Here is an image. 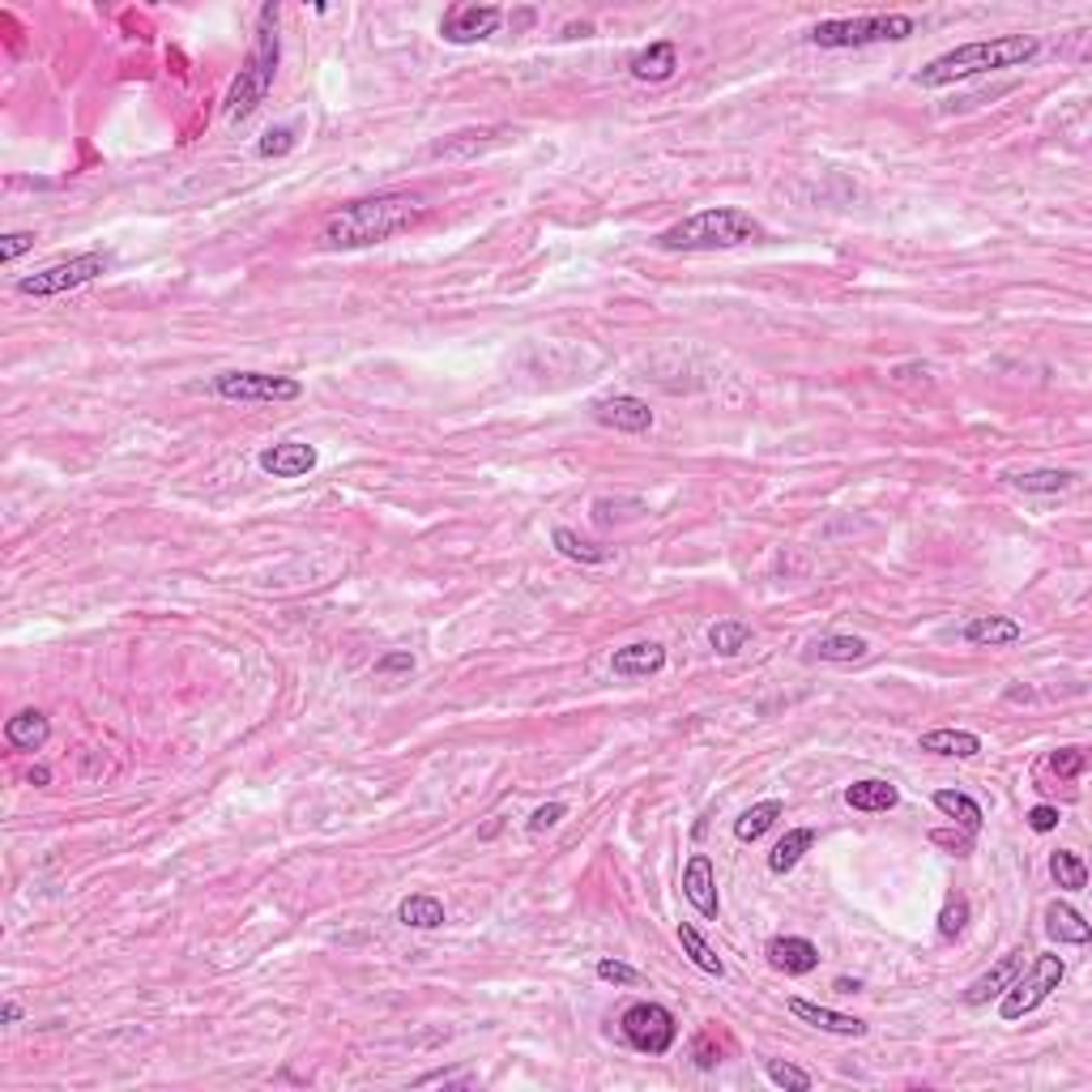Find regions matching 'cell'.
I'll return each mask as SVG.
<instances>
[{"mask_svg":"<svg viewBox=\"0 0 1092 1092\" xmlns=\"http://www.w3.org/2000/svg\"><path fill=\"white\" fill-rule=\"evenodd\" d=\"M602 982H611V986H636L641 982V973L632 969V965H624V960H598V969H594Z\"/></svg>","mask_w":1092,"mask_h":1092,"instance_id":"74e56055","label":"cell"},{"mask_svg":"<svg viewBox=\"0 0 1092 1092\" xmlns=\"http://www.w3.org/2000/svg\"><path fill=\"white\" fill-rule=\"evenodd\" d=\"M764 956H768L772 969H781V973H789V978H806V973L819 969V948H815L811 939H802V935H776V939H768Z\"/></svg>","mask_w":1092,"mask_h":1092,"instance_id":"5bb4252c","label":"cell"},{"mask_svg":"<svg viewBox=\"0 0 1092 1092\" xmlns=\"http://www.w3.org/2000/svg\"><path fill=\"white\" fill-rule=\"evenodd\" d=\"M111 270V257L107 252H81V257H68L60 265H47L30 278L17 282V295H34V299H47V295H64V291H77L86 282H94L98 274Z\"/></svg>","mask_w":1092,"mask_h":1092,"instance_id":"ba28073f","label":"cell"},{"mask_svg":"<svg viewBox=\"0 0 1092 1092\" xmlns=\"http://www.w3.org/2000/svg\"><path fill=\"white\" fill-rule=\"evenodd\" d=\"M935 806H939L948 819H956L965 832H982V819H986V815H982V806H978L969 794H960V789H939V794H935Z\"/></svg>","mask_w":1092,"mask_h":1092,"instance_id":"83f0119b","label":"cell"},{"mask_svg":"<svg viewBox=\"0 0 1092 1092\" xmlns=\"http://www.w3.org/2000/svg\"><path fill=\"white\" fill-rule=\"evenodd\" d=\"M764 1076H768L776 1089H789V1092L811 1089V1076H806L802 1067H794V1063H781V1059H768V1063H764Z\"/></svg>","mask_w":1092,"mask_h":1092,"instance_id":"836d02e7","label":"cell"},{"mask_svg":"<svg viewBox=\"0 0 1092 1092\" xmlns=\"http://www.w3.org/2000/svg\"><path fill=\"white\" fill-rule=\"evenodd\" d=\"M811 845H815V828H789V832L772 845V853H768V871H772V875L794 871V866L802 862V853H811Z\"/></svg>","mask_w":1092,"mask_h":1092,"instance_id":"cb8c5ba5","label":"cell"},{"mask_svg":"<svg viewBox=\"0 0 1092 1092\" xmlns=\"http://www.w3.org/2000/svg\"><path fill=\"white\" fill-rule=\"evenodd\" d=\"M751 240H764V227L747 210L713 205V210H701V214L666 227L658 235V248L662 252H722V248H738Z\"/></svg>","mask_w":1092,"mask_h":1092,"instance_id":"3957f363","label":"cell"},{"mask_svg":"<svg viewBox=\"0 0 1092 1092\" xmlns=\"http://www.w3.org/2000/svg\"><path fill=\"white\" fill-rule=\"evenodd\" d=\"M628 68H632L636 81H666V77H675V68H679V47H675L671 39H658V43H649L645 51H636Z\"/></svg>","mask_w":1092,"mask_h":1092,"instance_id":"d6986e66","label":"cell"},{"mask_svg":"<svg viewBox=\"0 0 1092 1092\" xmlns=\"http://www.w3.org/2000/svg\"><path fill=\"white\" fill-rule=\"evenodd\" d=\"M965 641L978 645V649H1003V645L1025 641V628L1008 615H978V619L965 624Z\"/></svg>","mask_w":1092,"mask_h":1092,"instance_id":"ac0fdd59","label":"cell"},{"mask_svg":"<svg viewBox=\"0 0 1092 1092\" xmlns=\"http://www.w3.org/2000/svg\"><path fill=\"white\" fill-rule=\"evenodd\" d=\"M47 738H51V722L39 709H21V713H13L4 722V742L13 751H43Z\"/></svg>","mask_w":1092,"mask_h":1092,"instance_id":"ffe728a7","label":"cell"},{"mask_svg":"<svg viewBox=\"0 0 1092 1092\" xmlns=\"http://www.w3.org/2000/svg\"><path fill=\"white\" fill-rule=\"evenodd\" d=\"M1063 978H1067V965H1063V956H1037L1033 960V969H1029V978H1016L999 999V1016L1012 1025V1020H1025L1029 1012H1037L1059 986H1063Z\"/></svg>","mask_w":1092,"mask_h":1092,"instance_id":"8992f818","label":"cell"},{"mask_svg":"<svg viewBox=\"0 0 1092 1092\" xmlns=\"http://www.w3.org/2000/svg\"><path fill=\"white\" fill-rule=\"evenodd\" d=\"M866 641L862 636H849V632H832V636H819L815 645H811V658L815 662H862L866 658Z\"/></svg>","mask_w":1092,"mask_h":1092,"instance_id":"d4e9b609","label":"cell"},{"mask_svg":"<svg viewBox=\"0 0 1092 1092\" xmlns=\"http://www.w3.org/2000/svg\"><path fill=\"white\" fill-rule=\"evenodd\" d=\"M969 926V901L965 896H952L939 913V939H956L960 930Z\"/></svg>","mask_w":1092,"mask_h":1092,"instance_id":"e575fe53","label":"cell"},{"mask_svg":"<svg viewBox=\"0 0 1092 1092\" xmlns=\"http://www.w3.org/2000/svg\"><path fill=\"white\" fill-rule=\"evenodd\" d=\"M1008 482L1029 495H1059L1076 482V474L1072 470H1029V474H1008Z\"/></svg>","mask_w":1092,"mask_h":1092,"instance_id":"f546056e","label":"cell"},{"mask_svg":"<svg viewBox=\"0 0 1092 1092\" xmlns=\"http://www.w3.org/2000/svg\"><path fill=\"white\" fill-rule=\"evenodd\" d=\"M427 218V201L418 193H375L364 201L342 205L325 218L321 244L325 248H371L401 231H414Z\"/></svg>","mask_w":1092,"mask_h":1092,"instance_id":"6da1fadb","label":"cell"},{"mask_svg":"<svg viewBox=\"0 0 1092 1092\" xmlns=\"http://www.w3.org/2000/svg\"><path fill=\"white\" fill-rule=\"evenodd\" d=\"M47 781H51V768L34 764V768H30V785H47Z\"/></svg>","mask_w":1092,"mask_h":1092,"instance_id":"7dc6e473","label":"cell"},{"mask_svg":"<svg viewBox=\"0 0 1092 1092\" xmlns=\"http://www.w3.org/2000/svg\"><path fill=\"white\" fill-rule=\"evenodd\" d=\"M317 448L312 444H304V440H282V444H270L261 457H257V465L270 474V478H304V474H312L317 470Z\"/></svg>","mask_w":1092,"mask_h":1092,"instance_id":"7c38bea8","label":"cell"},{"mask_svg":"<svg viewBox=\"0 0 1092 1092\" xmlns=\"http://www.w3.org/2000/svg\"><path fill=\"white\" fill-rule=\"evenodd\" d=\"M1046 935L1055 939V943H1089L1092 939V926L1085 922V913L1080 909H1072L1067 901H1055L1050 909H1046Z\"/></svg>","mask_w":1092,"mask_h":1092,"instance_id":"7402d4cb","label":"cell"},{"mask_svg":"<svg viewBox=\"0 0 1092 1092\" xmlns=\"http://www.w3.org/2000/svg\"><path fill=\"white\" fill-rule=\"evenodd\" d=\"M845 802H849L853 811L875 815V811H892V806L901 802V789H896L892 781H883V776H866V781H853V785L845 789Z\"/></svg>","mask_w":1092,"mask_h":1092,"instance_id":"44dd1931","label":"cell"},{"mask_svg":"<svg viewBox=\"0 0 1092 1092\" xmlns=\"http://www.w3.org/2000/svg\"><path fill=\"white\" fill-rule=\"evenodd\" d=\"M214 393L227 401H295L304 384L295 375H265V371H222Z\"/></svg>","mask_w":1092,"mask_h":1092,"instance_id":"9c48e42d","label":"cell"},{"mask_svg":"<svg viewBox=\"0 0 1092 1092\" xmlns=\"http://www.w3.org/2000/svg\"><path fill=\"white\" fill-rule=\"evenodd\" d=\"M278 60H282V43H278V4H261L257 13V39H252V51L240 68V77L231 81V94H227V120H248L274 90V77H278Z\"/></svg>","mask_w":1092,"mask_h":1092,"instance_id":"277c9868","label":"cell"},{"mask_svg":"<svg viewBox=\"0 0 1092 1092\" xmlns=\"http://www.w3.org/2000/svg\"><path fill=\"white\" fill-rule=\"evenodd\" d=\"M785 815V806L776 802V798H768V802H755V806H747L742 815H738V824H734V836L738 841H759L776 819Z\"/></svg>","mask_w":1092,"mask_h":1092,"instance_id":"f1b7e54d","label":"cell"},{"mask_svg":"<svg viewBox=\"0 0 1092 1092\" xmlns=\"http://www.w3.org/2000/svg\"><path fill=\"white\" fill-rule=\"evenodd\" d=\"M594 418L602 427H615V431H628V435H641L653 427V410L649 401L632 397V393H615V397H602L594 401Z\"/></svg>","mask_w":1092,"mask_h":1092,"instance_id":"8fae6325","label":"cell"},{"mask_svg":"<svg viewBox=\"0 0 1092 1092\" xmlns=\"http://www.w3.org/2000/svg\"><path fill=\"white\" fill-rule=\"evenodd\" d=\"M692 1059H696V1067H705V1072H713V1067L722 1063V1050L713 1046V1033H701V1037L692 1042Z\"/></svg>","mask_w":1092,"mask_h":1092,"instance_id":"60d3db41","label":"cell"},{"mask_svg":"<svg viewBox=\"0 0 1092 1092\" xmlns=\"http://www.w3.org/2000/svg\"><path fill=\"white\" fill-rule=\"evenodd\" d=\"M414 671V658H410V649H397V653H384V658H375V675H410Z\"/></svg>","mask_w":1092,"mask_h":1092,"instance_id":"b9f144b4","label":"cell"},{"mask_svg":"<svg viewBox=\"0 0 1092 1092\" xmlns=\"http://www.w3.org/2000/svg\"><path fill=\"white\" fill-rule=\"evenodd\" d=\"M747 641H751V628H747L742 619H718V624L709 628V645H713L722 658L742 653V649H747Z\"/></svg>","mask_w":1092,"mask_h":1092,"instance_id":"d6a6232c","label":"cell"},{"mask_svg":"<svg viewBox=\"0 0 1092 1092\" xmlns=\"http://www.w3.org/2000/svg\"><path fill=\"white\" fill-rule=\"evenodd\" d=\"M564 815H568V806H564V802H547V806H538V811L529 815V824H525V828H529V836H542V832H547V828H555Z\"/></svg>","mask_w":1092,"mask_h":1092,"instance_id":"f35d334b","label":"cell"},{"mask_svg":"<svg viewBox=\"0 0 1092 1092\" xmlns=\"http://www.w3.org/2000/svg\"><path fill=\"white\" fill-rule=\"evenodd\" d=\"M679 943H683V952L692 956V965L696 969H705V973H713V978H726V965H722V956L709 948V939L692 926V922H683L679 926Z\"/></svg>","mask_w":1092,"mask_h":1092,"instance_id":"4dcf8cb0","label":"cell"},{"mask_svg":"<svg viewBox=\"0 0 1092 1092\" xmlns=\"http://www.w3.org/2000/svg\"><path fill=\"white\" fill-rule=\"evenodd\" d=\"M551 542H555V551H559L564 559H576V564H606V559H611V547L589 542V538H581V534L568 529V525H559V529L551 534Z\"/></svg>","mask_w":1092,"mask_h":1092,"instance_id":"4316f807","label":"cell"},{"mask_svg":"<svg viewBox=\"0 0 1092 1092\" xmlns=\"http://www.w3.org/2000/svg\"><path fill=\"white\" fill-rule=\"evenodd\" d=\"M789 1012L819 1029V1033H832V1037H866V1025L858 1016H845V1012H832V1008H819V1003H806V999H789Z\"/></svg>","mask_w":1092,"mask_h":1092,"instance_id":"2e32d148","label":"cell"},{"mask_svg":"<svg viewBox=\"0 0 1092 1092\" xmlns=\"http://www.w3.org/2000/svg\"><path fill=\"white\" fill-rule=\"evenodd\" d=\"M21 1016H26V1012H21V1003H4V1012H0V1020H4V1025H17Z\"/></svg>","mask_w":1092,"mask_h":1092,"instance_id":"bcb514c9","label":"cell"},{"mask_svg":"<svg viewBox=\"0 0 1092 1092\" xmlns=\"http://www.w3.org/2000/svg\"><path fill=\"white\" fill-rule=\"evenodd\" d=\"M662 666H666V649L653 645V641L624 645V649H615V658H611V671H615L619 679H649V675H658Z\"/></svg>","mask_w":1092,"mask_h":1092,"instance_id":"e0dca14e","label":"cell"},{"mask_svg":"<svg viewBox=\"0 0 1092 1092\" xmlns=\"http://www.w3.org/2000/svg\"><path fill=\"white\" fill-rule=\"evenodd\" d=\"M504 13L495 4H452L444 17H440V39L444 43H482L499 30Z\"/></svg>","mask_w":1092,"mask_h":1092,"instance_id":"30bf717a","label":"cell"},{"mask_svg":"<svg viewBox=\"0 0 1092 1092\" xmlns=\"http://www.w3.org/2000/svg\"><path fill=\"white\" fill-rule=\"evenodd\" d=\"M295 150V128H270L265 137H261V145H257V154L261 158H282V154H291Z\"/></svg>","mask_w":1092,"mask_h":1092,"instance_id":"8d00e7d4","label":"cell"},{"mask_svg":"<svg viewBox=\"0 0 1092 1092\" xmlns=\"http://www.w3.org/2000/svg\"><path fill=\"white\" fill-rule=\"evenodd\" d=\"M1042 39L1037 34H1003V39H978V43H960L943 56H935L930 64L918 68V86L939 90V86H956L982 73H999V68H1020L1029 60H1037Z\"/></svg>","mask_w":1092,"mask_h":1092,"instance_id":"7a4b0ae2","label":"cell"},{"mask_svg":"<svg viewBox=\"0 0 1092 1092\" xmlns=\"http://www.w3.org/2000/svg\"><path fill=\"white\" fill-rule=\"evenodd\" d=\"M1050 875H1055V883L1067 888V892H1085V888H1089V866H1085V858L1072 853V849H1059V853L1050 858Z\"/></svg>","mask_w":1092,"mask_h":1092,"instance_id":"1f68e13d","label":"cell"},{"mask_svg":"<svg viewBox=\"0 0 1092 1092\" xmlns=\"http://www.w3.org/2000/svg\"><path fill=\"white\" fill-rule=\"evenodd\" d=\"M1020 973H1025V948L1008 952L995 969H986L982 978H973V982L965 986V995H960V999H965L969 1008H986V1003H990V999H999V995H1003V990H1008Z\"/></svg>","mask_w":1092,"mask_h":1092,"instance_id":"9a60e30c","label":"cell"},{"mask_svg":"<svg viewBox=\"0 0 1092 1092\" xmlns=\"http://www.w3.org/2000/svg\"><path fill=\"white\" fill-rule=\"evenodd\" d=\"M918 30L913 17L905 13H871V17H836V21H819L811 30L815 47L828 51H845V47H871V43H901Z\"/></svg>","mask_w":1092,"mask_h":1092,"instance_id":"5b68a950","label":"cell"},{"mask_svg":"<svg viewBox=\"0 0 1092 1092\" xmlns=\"http://www.w3.org/2000/svg\"><path fill=\"white\" fill-rule=\"evenodd\" d=\"M930 841L952 849V853H969L973 849V836H960V832H930Z\"/></svg>","mask_w":1092,"mask_h":1092,"instance_id":"f6af8a7d","label":"cell"},{"mask_svg":"<svg viewBox=\"0 0 1092 1092\" xmlns=\"http://www.w3.org/2000/svg\"><path fill=\"white\" fill-rule=\"evenodd\" d=\"M832 990H841V995H858L862 990V982H849V978H836V986Z\"/></svg>","mask_w":1092,"mask_h":1092,"instance_id":"c3c4849f","label":"cell"},{"mask_svg":"<svg viewBox=\"0 0 1092 1092\" xmlns=\"http://www.w3.org/2000/svg\"><path fill=\"white\" fill-rule=\"evenodd\" d=\"M1025 819H1029V828H1033V832H1055L1063 815H1059V806H1046V802H1042V806H1033Z\"/></svg>","mask_w":1092,"mask_h":1092,"instance_id":"ee69618b","label":"cell"},{"mask_svg":"<svg viewBox=\"0 0 1092 1092\" xmlns=\"http://www.w3.org/2000/svg\"><path fill=\"white\" fill-rule=\"evenodd\" d=\"M1050 768H1055L1063 781H1072V776H1080V772L1089 768V751H1080V747H1063V751H1055V755H1050Z\"/></svg>","mask_w":1092,"mask_h":1092,"instance_id":"d590c367","label":"cell"},{"mask_svg":"<svg viewBox=\"0 0 1092 1092\" xmlns=\"http://www.w3.org/2000/svg\"><path fill=\"white\" fill-rule=\"evenodd\" d=\"M683 896L696 905L701 918H718L722 913V901H718V875H713V858L709 853H692L688 866H683Z\"/></svg>","mask_w":1092,"mask_h":1092,"instance_id":"4fadbf2b","label":"cell"},{"mask_svg":"<svg viewBox=\"0 0 1092 1092\" xmlns=\"http://www.w3.org/2000/svg\"><path fill=\"white\" fill-rule=\"evenodd\" d=\"M918 747H922V751H930V755L973 759V755L982 751V738H978L973 729H930V734H922V738H918Z\"/></svg>","mask_w":1092,"mask_h":1092,"instance_id":"603a6c76","label":"cell"},{"mask_svg":"<svg viewBox=\"0 0 1092 1092\" xmlns=\"http://www.w3.org/2000/svg\"><path fill=\"white\" fill-rule=\"evenodd\" d=\"M427 1085H452V1089H474L478 1080L465 1076V1072H431V1076H418L414 1089H427Z\"/></svg>","mask_w":1092,"mask_h":1092,"instance_id":"7bdbcfd3","label":"cell"},{"mask_svg":"<svg viewBox=\"0 0 1092 1092\" xmlns=\"http://www.w3.org/2000/svg\"><path fill=\"white\" fill-rule=\"evenodd\" d=\"M397 922L414 926V930H435V926H444V905L435 896H427V892H414V896H405L397 905Z\"/></svg>","mask_w":1092,"mask_h":1092,"instance_id":"484cf974","label":"cell"},{"mask_svg":"<svg viewBox=\"0 0 1092 1092\" xmlns=\"http://www.w3.org/2000/svg\"><path fill=\"white\" fill-rule=\"evenodd\" d=\"M619 1029H624V1042L649 1059H662L671 1055V1046L679 1042V1020L671 1008L662 1003H632L624 1016H619Z\"/></svg>","mask_w":1092,"mask_h":1092,"instance_id":"52a82bcc","label":"cell"},{"mask_svg":"<svg viewBox=\"0 0 1092 1092\" xmlns=\"http://www.w3.org/2000/svg\"><path fill=\"white\" fill-rule=\"evenodd\" d=\"M30 248H34V235H30V231H9V235L0 240V261L13 265V261H17L21 252H30Z\"/></svg>","mask_w":1092,"mask_h":1092,"instance_id":"ab89813d","label":"cell"}]
</instances>
